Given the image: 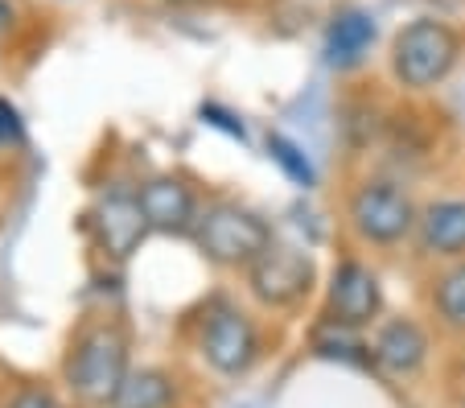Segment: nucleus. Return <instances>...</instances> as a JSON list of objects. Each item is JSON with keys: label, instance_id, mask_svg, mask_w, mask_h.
<instances>
[{"label": "nucleus", "instance_id": "obj_11", "mask_svg": "<svg viewBox=\"0 0 465 408\" xmlns=\"http://www.w3.org/2000/svg\"><path fill=\"white\" fill-rule=\"evenodd\" d=\"M141 211L153 231H185L193 227V190L182 178H153L136 190Z\"/></svg>", "mask_w": 465, "mask_h": 408}, {"label": "nucleus", "instance_id": "obj_12", "mask_svg": "<svg viewBox=\"0 0 465 408\" xmlns=\"http://www.w3.org/2000/svg\"><path fill=\"white\" fill-rule=\"evenodd\" d=\"M371 45H375V21L362 9L338 13V17L330 21V29H325V58H330L338 71L359 66L371 54Z\"/></svg>", "mask_w": 465, "mask_h": 408}, {"label": "nucleus", "instance_id": "obj_10", "mask_svg": "<svg viewBox=\"0 0 465 408\" xmlns=\"http://www.w3.org/2000/svg\"><path fill=\"white\" fill-rule=\"evenodd\" d=\"M416 240H420L424 256H465V198H440V203L424 206L420 223H416Z\"/></svg>", "mask_w": 465, "mask_h": 408}, {"label": "nucleus", "instance_id": "obj_14", "mask_svg": "<svg viewBox=\"0 0 465 408\" xmlns=\"http://www.w3.org/2000/svg\"><path fill=\"white\" fill-rule=\"evenodd\" d=\"M432 305H437V318L449 330H465V260L437 276L432 284Z\"/></svg>", "mask_w": 465, "mask_h": 408}, {"label": "nucleus", "instance_id": "obj_18", "mask_svg": "<svg viewBox=\"0 0 465 408\" xmlns=\"http://www.w3.org/2000/svg\"><path fill=\"white\" fill-rule=\"evenodd\" d=\"M9 25H13V5L9 0H0V34H5Z\"/></svg>", "mask_w": 465, "mask_h": 408}, {"label": "nucleus", "instance_id": "obj_17", "mask_svg": "<svg viewBox=\"0 0 465 408\" xmlns=\"http://www.w3.org/2000/svg\"><path fill=\"white\" fill-rule=\"evenodd\" d=\"M13 408H62V404L50 396V392H42V388H25L17 400H13Z\"/></svg>", "mask_w": 465, "mask_h": 408}, {"label": "nucleus", "instance_id": "obj_4", "mask_svg": "<svg viewBox=\"0 0 465 408\" xmlns=\"http://www.w3.org/2000/svg\"><path fill=\"white\" fill-rule=\"evenodd\" d=\"M416 223H420V211L408 198V190L395 186V182L375 178V182H362L351 194V227L359 231V240L375 244V248L404 244L416 231Z\"/></svg>", "mask_w": 465, "mask_h": 408}, {"label": "nucleus", "instance_id": "obj_13", "mask_svg": "<svg viewBox=\"0 0 465 408\" xmlns=\"http://www.w3.org/2000/svg\"><path fill=\"white\" fill-rule=\"evenodd\" d=\"M177 396L173 380H169L161 367H141V372H128L115 392L112 408H169Z\"/></svg>", "mask_w": 465, "mask_h": 408}, {"label": "nucleus", "instance_id": "obj_16", "mask_svg": "<svg viewBox=\"0 0 465 408\" xmlns=\"http://www.w3.org/2000/svg\"><path fill=\"white\" fill-rule=\"evenodd\" d=\"M21 115H17V107L9 104V99H0V144H17L21 141Z\"/></svg>", "mask_w": 465, "mask_h": 408}, {"label": "nucleus", "instance_id": "obj_6", "mask_svg": "<svg viewBox=\"0 0 465 408\" xmlns=\"http://www.w3.org/2000/svg\"><path fill=\"white\" fill-rule=\"evenodd\" d=\"M203 355L219 375H243L260 359V334L235 305H214L203 326Z\"/></svg>", "mask_w": 465, "mask_h": 408}, {"label": "nucleus", "instance_id": "obj_7", "mask_svg": "<svg viewBox=\"0 0 465 408\" xmlns=\"http://www.w3.org/2000/svg\"><path fill=\"white\" fill-rule=\"evenodd\" d=\"M383 310V289L379 276L362 260H342L330 276V297H325V318L338 330H362Z\"/></svg>", "mask_w": 465, "mask_h": 408}, {"label": "nucleus", "instance_id": "obj_9", "mask_svg": "<svg viewBox=\"0 0 465 408\" xmlns=\"http://www.w3.org/2000/svg\"><path fill=\"white\" fill-rule=\"evenodd\" d=\"M371 359L387 375H416L429 363V334L412 318H391L379 326L375 343H371Z\"/></svg>", "mask_w": 465, "mask_h": 408}, {"label": "nucleus", "instance_id": "obj_15", "mask_svg": "<svg viewBox=\"0 0 465 408\" xmlns=\"http://www.w3.org/2000/svg\"><path fill=\"white\" fill-rule=\"evenodd\" d=\"M268 153L281 161L284 174H289L292 182H301V186H313V165H309L305 153H301L292 141H284V136H268Z\"/></svg>", "mask_w": 465, "mask_h": 408}, {"label": "nucleus", "instance_id": "obj_2", "mask_svg": "<svg viewBox=\"0 0 465 408\" xmlns=\"http://www.w3.org/2000/svg\"><path fill=\"white\" fill-rule=\"evenodd\" d=\"M193 240L203 256L219 268H247L272 244V227L239 203H219L193 223Z\"/></svg>", "mask_w": 465, "mask_h": 408}, {"label": "nucleus", "instance_id": "obj_5", "mask_svg": "<svg viewBox=\"0 0 465 408\" xmlns=\"http://www.w3.org/2000/svg\"><path fill=\"white\" fill-rule=\"evenodd\" d=\"M313 281H317L313 260L301 248H292V244L272 240L247 264V284H252L255 302L272 305V310H292V305H301L309 297V289H313Z\"/></svg>", "mask_w": 465, "mask_h": 408}, {"label": "nucleus", "instance_id": "obj_1", "mask_svg": "<svg viewBox=\"0 0 465 408\" xmlns=\"http://www.w3.org/2000/svg\"><path fill=\"white\" fill-rule=\"evenodd\" d=\"M461 58V37L432 17L408 21L391 42V71L408 91H432L453 75Z\"/></svg>", "mask_w": 465, "mask_h": 408}, {"label": "nucleus", "instance_id": "obj_3", "mask_svg": "<svg viewBox=\"0 0 465 408\" xmlns=\"http://www.w3.org/2000/svg\"><path fill=\"white\" fill-rule=\"evenodd\" d=\"M124 375H128V334L120 326L87 330L66 359V380L91 404H112Z\"/></svg>", "mask_w": 465, "mask_h": 408}, {"label": "nucleus", "instance_id": "obj_8", "mask_svg": "<svg viewBox=\"0 0 465 408\" xmlns=\"http://www.w3.org/2000/svg\"><path fill=\"white\" fill-rule=\"evenodd\" d=\"M91 227H95L99 248H104L107 256H115V260H128L132 252L141 248L144 231H153L149 219H144V211H141V198L124 194V190H112V194L95 206Z\"/></svg>", "mask_w": 465, "mask_h": 408}]
</instances>
